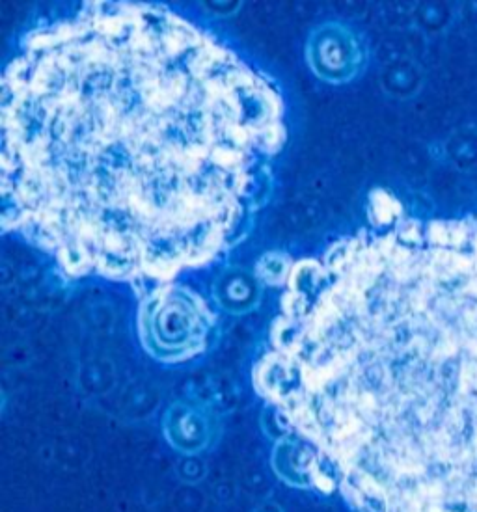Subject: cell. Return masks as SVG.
Listing matches in <instances>:
<instances>
[{"mask_svg":"<svg viewBox=\"0 0 477 512\" xmlns=\"http://www.w3.org/2000/svg\"><path fill=\"white\" fill-rule=\"evenodd\" d=\"M2 228L71 278L170 283L241 239L286 142L280 92L159 6L92 2L2 79Z\"/></svg>","mask_w":477,"mask_h":512,"instance_id":"1","label":"cell"},{"mask_svg":"<svg viewBox=\"0 0 477 512\" xmlns=\"http://www.w3.org/2000/svg\"><path fill=\"white\" fill-rule=\"evenodd\" d=\"M252 384L355 512H477V218L293 261Z\"/></svg>","mask_w":477,"mask_h":512,"instance_id":"2","label":"cell"},{"mask_svg":"<svg viewBox=\"0 0 477 512\" xmlns=\"http://www.w3.org/2000/svg\"><path fill=\"white\" fill-rule=\"evenodd\" d=\"M215 323L204 298L174 283L153 287L138 311L142 347L163 364L185 362L204 352Z\"/></svg>","mask_w":477,"mask_h":512,"instance_id":"3","label":"cell"},{"mask_svg":"<svg viewBox=\"0 0 477 512\" xmlns=\"http://www.w3.org/2000/svg\"><path fill=\"white\" fill-rule=\"evenodd\" d=\"M310 64L315 73L332 82L353 79L362 66V47L345 28H319L310 40Z\"/></svg>","mask_w":477,"mask_h":512,"instance_id":"4","label":"cell"},{"mask_svg":"<svg viewBox=\"0 0 477 512\" xmlns=\"http://www.w3.org/2000/svg\"><path fill=\"white\" fill-rule=\"evenodd\" d=\"M163 432L183 457H196L215 442L217 421L202 406L176 403L164 414Z\"/></svg>","mask_w":477,"mask_h":512,"instance_id":"5","label":"cell"},{"mask_svg":"<svg viewBox=\"0 0 477 512\" xmlns=\"http://www.w3.org/2000/svg\"><path fill=\"white\" fill-rule=\"evenodd\" d=\"M271 466L280 481L295 488H314L315 459L308 445L286 436L274 445Z\"/></svg>","mask_w":477,"mask_h":512,"instance_id":"6","label":"cell"},{"mask_svg":"<svg viewBox=\"0 0 477 512\" xmlns=\"http://www.w3.org/2000/svg\"><path fill=\"white\" fill-rule=\"evenodd\" d=\"M291 267H293V261L284 259V257H278V259H274L273 256L265 257L259 265V276L271 285H282L284 287Z\"/></svg>","mask_w":477,"mask_h":512,"instance_id":"7","label":"cell"},{"mask_svg":"<svg viewBox=\"0 0 477 512\" xmlns=\"http://www.w3.org/2000/svg\"><path fill=\"white\" fill-rule=\"evenodd\" d=\"M189 473H194L196 477V483L202 481L205 477V464L198 457H185V460L181 462L179 466V475L183 481L189 479Z\"/></svg>","mask_w":477,"mask_h":512,"instance_id":"8","label":"cell"},{"mask_svg":"<svg viewBox=\"0 0 477 512\" xmlns=\"http://www.w3.org/2000/svg\"><path fill=\"white\" fill-rule=\"evenodd\" d=\"M254 512H284L282 511V507L278 505V503H274V501H265V503H261L258 509Z\"/></svg>","mask_w":477,"mask_h":512,"instance_id":"9","label":"cell"},{"mask_svg":"<svg viewBox=\"0 0 477 512\" xmlns=\"http://www.w3.org/2000/svg\"><path fill=\"white\" fill-rule=\"evenodd\" d=\"M476 218H477V216H476Z\"/></svg>","mask_w":477,"mask_h":512,"instance_id":"10","label":"cell"}]
</instances>
